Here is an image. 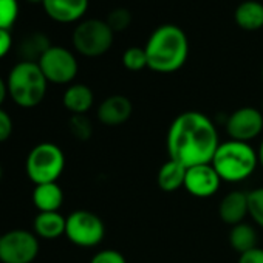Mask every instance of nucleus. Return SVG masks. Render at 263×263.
<instances>
[{"label": "nucleus", "mask_w": 263, "mask_h": 263, "mask_svg": "<svg viewBox=\"0 0 263 263\" xmlns=\"http://www.w3.org/2000/svg\"><path fill=\"white\" fill-rule=\"evenodd\" d=\"M218 146L217 127L201 111H183L169 125L166 138L169 158L186 167L211 163Z\"/></svg>", "instance_id": "nucleus-1"}, {"label": "nucleus", "mask_w": 263, "mask_h": 263, "mask_svg": "<svg viewBox=\"0 0 263 263\" xmlns=\"http://www.w3.org/2000/svg\"><path fill=\"white\" fill-rule=\"evenodd\" d=\"M147 54V67L155 73H175L187 61L189 41L186 33L177 25L158 27L144 47Z\"/></svg>", "instance_id": "nucleus-2"}, {"label": "nucleus", "mask_w": 263, "mask_h": 263, "mask_svg": "<svg viewBox=\"0 0 263 263\" xmlns=\"http://www.w3.org/2000/svg\"><path fill=\"white\" fill-rule=\"evenodd\" d=\"M211 164L221 181L240 183L255 172L258 166V155L249 143L228 140L220 143Z\"/></svg>", "instance_id": "nucleus-3"}, {"label": "nucleus", "mask_w": 263, "mask_h": 263, "mask_svg": "<svg viewBox=\"0 0 263 263\" xmlns=\"http://www.w3.org/2000/svg\"><path fill=\"white\" fill-rule=\"evenodd\" d=\"M47 85L48 81L41 67L36 62L25 61H21L11 68L7 81L10 98L24 108L39 105L47 95Z\"/></svg>", "instance_id": "nucleus-4"}, {"label": "nucleus", "mask_w": 263, "mask_h": 263, "mask_svg": "<svg viewBox=\"0 0 263 263\" xmlns=\"http://www.w3.org/2000/svg\"><path fill=\"white\" fill-rule=\"evenodd\" d=\"M64 169L65 155L54 143H41L34 146L25 161V172L36 186L56 183Z\"/></svg>", "instance_id": "nucleus-5"}, {"label": "nucleus", "mask_w": 263, "mask_h": 263, "mask_svg": "<svg viewBox=\"0 0 263 263\" xmlns=\"http://www.w3.org/2000/svg\"><path fill=\"white\" fill-rule=\"evenodd\" d=\"M113 31L105 21L87 19L78 24L73 31V47L85 58H98L113 45Z\"/></svg>", "instance_id": "nucleus-6"}, {"label": "nucleus", "mask_w": 263, "mask_h": 263, "mask_svg": "<svg viewBox=\"0 0 263 263\" xmlns=\"http://www.w3.org/2000/svg\"><path fill=\"white\" fill-rule=\"evenodd\" d=\"M65 235L76 246L93 248L104 240L105 224L95 212L78 209L67 217Z\"/></svg>", "instance_id": "nucleus-7"}, {"label": "nucleus", "mask_w": 263, "mask_h": 263, "mask_svg": "<svg viewBox=\"0 0 263 263\" xmlns=\"http://www.w3.org/2000/svg\"><path fill=\"white\" fill-rule=\"evenodd\" d=\"M37 254V235L27 229H13L0 237V261L2 263H33Z\"/></svg>", "instance_id": "nucleus-8"}, {"label": "nucleus", "mask_w": 263, "mask_h": 263, "mask_svg": "<svg viewBox=\"0 0 263 263\" xmlns=\"http://www.w3.org/2000/svg\"><path fill=\"white\" fill-rule=\"evenodd\" d=\"M44 76L53 84H70L78 74V61L74 54L64 47H51L37 62Z\"/></svg>", "instance_id": "nucleus-9"}, {"label": "nucleus", "mask_w": 263, "mask_h": 263, "mask_svg": "<svg viewBox=\"0 0 263 263\" xmlns=\"http://www.w3.org/2000/svg\"><path fill=\"white\" fill-rule=\"evenodd\" d=\"M224 127L229 140L249 143L263 132V113L255 107H240L228 116Z\"/></svg>", "instance_id": "nucleus-10"}, {"label": "nucleus", "mask_w": 263, "mask_h": 263, "mask_svg": "<svg viewBox=\"0 0 263 263\" xmlns=\"http://www.w3.org/2000/svg\"><path fill=\"white\" fill-rule=\"evenodd\" d=\"M221 178L215 172L211 163L187 167L184 189L197 198H208L218 192Z\"/></svg>", "instance_id": "nucleus-11"}, {"label": "nucleus", "mask_w": 263, "mask_h": 263, "mask_svg": "<svg viewBox=\"0 0 263 263\" xmlns=\"http://www.w3.org/2000/svg\"><path fill=\"white\" fill-rule=\"evenodd\" d=\"M134 113V105L127 96L111 95L98 107V119L107 127H118L127 122Z\"/></svg>", "instance_id": "nucleus-12"}, {"label": "nucleus", "mask_w": 263, "mask_h": 263, "mask_svg": "<svg viewBox=\"0 0 263 263\" xmlns=\"http://www.w3.org/2000/svg\"><path fill=\"white\" fill-rule=\"evenodd\" d=\"M42 5L53 21L59 24H71L85 14L88 0H44Z\"/></svg>", "instance_id": "nucleus-13"}, {"label": "nucleus", "mask_w": 263, "mask_h": 263, "mask_svg": "<svg viewBox=\"0 0 263 263\" xmlns=\"http://www.w3.org/2000/svg\"><path fill=\"white\" fill-rule=\"evenodd\" d=\"M248 215V192L231 191L228 192L218 204V217L223 223L231 228L243 223Z\"/></svg>", "instance_id": "nucleus-14"}, {"label": "nucleus", "mask_w": 263, "mask_h": 263, "mask_svg": "<svg viewBox=\"0 0 263 263\" xmlns=\"http://www.w3.org/2000/svg\"><path fill=\"white\" fill-rule=\"evenodd\" d=\"M64 107L71 115H85L95 102V95L91 88L85 84L70 85L62 96Z\"/></svg>", "instance_id": "nucleus-15"}, {"label": "nucleus", "mask_w": 263, "mask_h": 263, "mask_svg": "<svg viewBox=\"0 0 263 263\" xmlns=\"http://www.w3.org/2000/svg\"><path fill=\"white\" fill-rule=\"evenodd\" d=\"M34 234L45 240H54L65 235L67 217L59 212H39L33 223Z\"/></svg>", "instance_id": "nucleus-16"}, {"label": "nucleus", "mask_w": 263, "mask_h": 263, "mask_svg": "<svg viewBox=\"0 0 263 263\" xmlns=\"http://www.w3.org/2000/svg\"><path fill=\"white\" fill-rule=\"evenodd\" d=\"M33 203L39 212H58L64 203V192L58 183L34 186Z\"/></svg>", "instance_id": "nucleus-17"}, {"label": "nucleus", "mask_w": 263, "mask_h": 263, "mask_svg": "<svg viewBox=\"0 0 263 263\" xmlns=\"http://www.w3.org/2000/svg\"><path fill=\"white\" fill-rule=\"evenodd\" d=\"M186 171H187L186 166L169 158L158 171V175H157L158 187L163 192H175V191L184 187Z\"/></svg>", "instance_id": "nucleus-18"}, {"label": "nucleus", "mask_w": 263, "mask_h": 263, "mask_svg": "<svg viewBox=\"0 0 263 263\" xmlns=\"http://www.w3.org/2000/svg\"><path fill=\"white\" fill-rule=\"evenodd\" d=\"M234 21L241 30H260L263 27V4L257 0H246L235 8Z\"/></svg>", "instance_id": "nucleus-19"}, {"label": "nucleus", "mask_w": 263, "mask_h": 263, "mask_svg": "<svg viewBox=\"0 0 263 263\" xmlns=\"http://www.w3.org/2000/svg\"><path fill=\"white\" fill-rule=\"evenodd\" d=\"M51 42L48 39V36H45L44 33H31L30 36L24 37L22 42L19 44V56H21V61H25V62H39L41 58L51 48Z\"/></svg>", "instance_id": "nucleus-20"}, {"label": "nucleus", "mask_w": 263, "mask_h": 263, "mask_svg": "<svg viewBox=\"0 0 263 263\" xmlns=\"http://www.w3.org/2000/svg\"><path fill=\"white\" fill-rule=\"evenodd\" d=\"M229 245L240 255L257 246V232L249 223H238L229 231Z\"/></svg>", "instance_id": "nucleus-21"}, {"label": "nucleus", "mask_w": 263, "mask_h": 263, "mask_svg": "<svg viewBox=\"0 0 263 263\" xmlns=\"http://www.w3.org/2000/svg\"><path fill=\"white\" fill-rule=\"evenodd\" d=\"M70 134L79 141H88L93 135V124L85 115H71L68 121Z\"/></svg>", "instance_id": "nucleus-22"}, {"label": "nucleus", "mask_w": 263, "mask_h": 263, "mask_svg": "<svg viewBox=\"0 0 263 263\" xmlns=\"http://www.w3.org/2000/svg\"><path fill=\"white\" fill-rule=\"evenodd\" d=\"M122 65L128 71H141L147 67V54L144 48L130 47L122 53Z\"/></svg>", "instance_id": "nucleus-23"}, {"label": "nucleus", "mask_w": 263, "mask_h": 263, "mask_svg": "<svg viewBox=\"0 0 263 263\" xmlns=\"http://www.w3.org/2000/svg\"><path fill=\"white\" fill-rule=\"evenodd\" d=\"M248 215L263 229V186L248 192Z\"/></svg>", "instance_id": "nucleus-24"}, {"label": "nucleus", "mask_w": 263, "mask_h": 263, "mask_svg": "<svg viewBox=\"0 0 263 263\" xmlns=\"http://www.w3.org/2000/svg\"><path fill=\"white\" fill-rule=\"evenodd\" d=\"M19 16L17 0H0V30H10Z\"/></svg>", "instance_id": "nucleus-25"}, {"label": "nucleus", "mask_w": 263, "mask_h": 263, "mask_svg": "<svg viewBox=\"0 0 263 263\" xmlns=\"http://www.w3.org/2000/svg\"><path fill=\"white\" fill-rule=\"evenodd\" d=\"M107 25L111 28L113 33H121L124 30H127L132 24V13L127 8H115L113 11L108 13L107 19H105Z\"/></svg>", "instance_id": "nucleus-26"}, {"label": "nucleus", "mask_w": 263, "mask_h": 263, "mask_svg": "<svg viewBox=\"0 0 263 263\" xmlns=\"http://www.w3.org/2000/svg\"><path fill=\"white\" fill-rule=\"evenodd\" d=\"M90 263H127V260L116 249H102L91 257Z\"/></svg>", "instance_id": "nucleus-27"}, {"label": "nucleus", "mask_w": 263, "mask_h": 263, "mask_svg": "<svg viewBox=\"0 0 263 263\" xmlns=\"http://www.w3.org/2000/svg\"><path fill=\"white\" fill-rule=\"evenodd\" d=\"M11 134H13V119L2 107H0V143L8 141Z\"/></svg>", "instance_id": "nucleus-28"}, {"label": "nucleus", "mask_w": 263, "mask_h": 263, "mask_svg": "<svg viewBox=\"0 0 263 263\" xmlns=\"http://www.w3.org/2000/svg\"><path fill=\"white\" fill-rule=\"evenodd\" d=\"M237 263H263V248L255 246L254 249L240 254Z\"/></svg>", "instance_id": "nucleus-29"}, {"label": "nucleus", "mask_w": 263, "mask_h": 263, "mask_svg": "<svg viewBox=\"0 0 263 263\" xmlns=\"http://www.w3.org/2000/svg\"><path fill=\"white\" fill-rule=\"evenodd\" d=\"M13 47V37L10 30H0V59L5 58Z\"/></svg>", "instance_id": "nucleus-30"}, {"label": "nucleus", "mask_w": 263, "mask_h": 263, "mask_svg": "<svg viewBox=\"0 0 263 263\" xmlns=\"http://www.w3.org/2000/svg\"><path fill=\"white\" fill-rule=\"evenodd\" d=\"M7 95H8L7 82L2 79V76H0V105H2V104H4V101L7 99Z\"/></svg>", "instance_id": "nucleus-31"}, {"label": "nucleus", "mask_w": 263, "mask_h": 263, "mask_svg": "<svg viewBox=\"0 0 263 263\" xmlns=\"http://www.w3.org/2000/svg\"><path fill=\"white\" fill-rule=\"evenodd\" d=\"M257 155H258V164L263 167V140L258 146V151H257Z\"/></svg>", "instance_id": "nucleus-32"}, {"label": "nucleus", "mask_w": 263, "mask_h": 263, "mask_svg": "<svg viewBox=\"0 0 263 263\" xmlns=\"http://www.w3.org/2000/svg\"><path fill=\"white\" fill-rule=\"evenodd\" d=\"M28 2H33V4H42L44 0H28Z\"/></svg>", "instance_id": "nucleus-33"}, {"label": "nucleus", "mask_w": 263, "mask_h": 263, "mask_svg": "<svg viewBox=\"0 0 263 263\" xmlns=\"http://www.w3.org/2000/svg\"><path fill=\"white\" fill-rule=\"evenodd\" d=\"M0 178H2V167H0Z\"/></svg>", "instance_id": "nucleus-34"}, {"label": "nucleus", "mask_w": 263, "mask_h": 263, "mask_svg": "<svg viewBox=\"0 0 263 263\" xmlns=\"http://www.w3.org/2000/svg\"><path fill=\"white\" fill-rule=\"evenodd\" d=\"M261 79H263V67H261Z\"/></svg>", "instance_id": "nucleus-35"}, {"label": "nucleus", "mask_w": 263, "mask_h": 263, "mask_svg": "<svg viewBox=\"0 0 263 263\" xmlns=\"http://www.w3.org/2000/svg\"><path fill=\"white\" fill-rule=\"evenodd\" d=\"M261 113H263V102H261Z\"/></svg>", "instance_id": "nucleus-36"}, {"label": "nucleus", "mask_w": 263, "mask_h": 263, "mask_svg": "<svg viewBox=\"0 0 263 263\" xmlns=\"http://www.w3.org/2000/svg\"><path fill=\"white\" fill-rule=\"evenodd\" d=\"M0 237H2V234H0Z\"/></svg>", "instance_id": "nucleus-37"}]
</instances>
